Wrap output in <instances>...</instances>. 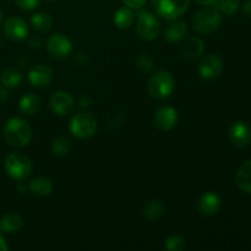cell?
Wrapping results in <instances>:
<instances>
[{"label":"cell","instance_id":"obj_1","mask_svg":"<svg viewBox=\"0 0 251 251\" xmlns=\"http://www.w3.org/2000/svg\"><path fill=\"white\" fill-rule=\"evenodd\" d=\"M4 137L12 146L24 147L31 141V126L26 120L20 119V118H11L5 123Z\"/></svg>","mask_w":251,"mask_h":251},{"label":"cell","instance_id":"obj_2","mask_svg":"<svg viewBox=\"0 0 251 251\" xmlns=\"http://www.w3.org/2000/svg\"><path fill=\"white\" fill-rule=\"evenodd\" d=\"M221 20H222V17H221L220 10L217 7L207 6L201 9L195 15L193 20V26L199 33L208 34L212 33L220 27Z\"/></svg>","mask_w":251,"mask_h":251},{"label":"cell","instance_id":"obj_3","mask_svg":"<svg viewBox=\"0 0 251 251\" xmlns=\"http://www.w3.org/2000/svg\"><path fill=\"white\" fill-rule=\"evenodd\" d=\"M32 161L24 153H11L5 159V169L10 178L24 180L32 173Z\"/></svg>","mask_w":251,"mask_h":251},{"label":"cell","instance_id":"obj_4","mask_svg":"<svg viewBox=\"0 0 251 251\" xmlns=\"http://www.w3.org/2000/svg\"><path fill=\"white\" fill-rule=\"evenodd\" d=\"M174 78L168 71H157L149 82V92L156 100L169 97L174 90Z\"/></svg>","mask_w":251,"mask_h":251},{"label":"cell","instance_id":"obj_5","mask_svg":"<svg viewBox=\"0 0 251 251\" xmlns=\"http://www.w3.org/2000/svg\"><path fill=\"white\" fill-rule=\"evenodd\" d=\"M97 120L90 113H78L71 119L70 130L78 139L92 137L97 131Z\"/></svg>","mask_w":251,"mask_h":251},{"label":"cell","instance_id":"obj_6","mask_svg":"<svg viewBox=\"0 0 251 251\" xmlns=\"http://www.w3.org/2000/svg\"><path fill=\"white\" fill-rule=\"evenodd\" d=\"M154 10L166 20L178 19L189 9L190 0H152Z\"/></svg>","mask_w":251,"mask_h":251},{"label":"cell","instance_id":"obj_7","mask_svg":"<svg viewBox=\"0 0 251 251\" xmlns=\"http://www.w3.org/2000/svg\"><path fill=\"white\" fill-rule=\"evenodd\" d=\"M136 31L139 36L145 41H153L161 31V25H159L158 19L153 14L142 11L137 17Z\"/></svg>","mask_w":251,"mask_h":251},{"label":"cell","instance_id":"obj_8","mask_svg":"<svg viewBox=\"0 0 251 251\" xmlns=\"http://www.w3.org/2000/svg\"><path fill=\"white\" fill-rule=\"evenodd\" d=\"M47 49L56 59H63L71 53L73 44L70 39L61 33L51 34L47 42Z\"/></svg>","mask_w":251,"mask_h":251},{"label":"cell","instance_id":"obj_9","mask_svg":"<svg viewBox=\"0 0 251 251\" xmlns=\"http://www.w3.org/2000/svg\"><path fill=\"white\" fill-rule=\"evenodd\" d=\"M223 70V61L221 56L217 54H211V55L205 56L201 60L200 66H199V73H200L201 77L207 78V80H212L216 78Z\"/></svg>","mask_w":251,"mask_h":251},{"label":"cell","instance_id":"obj_10","mask_svg":"<svg viewBox=\"0 0 251 251\" xmlns=\"http://www.w3.org/2000/svg\"><path fill=\"white\" fill-rule=\"evenodd\" d=\"M229 137L234 146L240 147V149L247 147L251 141V127L248 123L238 120L233 123L230 126Z\"/></svg>","mask_w":251,"mask_h":251},{"label":"cell","instance_id":"obj_11","mask_svg":"<svg viewBox=\"0 0 251 251\" xmlns=\"http://www.w3.org/2000/svg\"><path fill=\"white\" fill-rule=\"evenodd\" d=\"M178 112L172 107H162L154 114V125L162 131L172 130L178 123Z\"/></svg>","mask_w":251,"mask_h":251},{"label":"cell","instance_id":"obj_12","mask_svg":"<svg viewBox=\"0 0 251 251\" xmlns=\"http://www.w3.org/2000/svg\"><path fill=\"white\" fill-rule=\"evenodd\" d=\"M54 71L48 65H37L28 73V81L34 87H46L53 81Z\"/></svg>","mask_w":251,"mask_h":251},{"label":"cell","instance_id":"obj_13","mask_svg":"<svg viewBox=\"0 0 251 251\" xmlns=\"http://www.w3.org/2000/svg\"><path fill=\"white\" fill-rule=\"evenodd\" d=\"M4 32L10 39L21 41V39L26 38L28 34V27H27L26 22L20 17H10L5 22Z\"/></svg>","mask_w":251,"mask_h":251},{"label":"cell","instance_id":"obj_14","mask_svg":"<svg viewBox=\"0 0 251 251\" xmlns=\"http://www.w3.org/2000/svg\"><path fill=\"white\" fill-rule=\"evenodd\" d=\"M74 98L68 92H55L50 97V107L58 115H68L74 109Z\"/></svg>","mask_w":251,"mask_h":251},{"label":"cell","instance_id":"obj_15","mask_svg":"<svg viewBox=\"0 0 251 251\" xmlns=\"http://www.w3.org/2000/svg\"><path fill=\"white\" fill-rule=\"evenodd\" d=\"M221 206H222V201L217 194L206 193L199 200L198 210L201 215L213 216L220 211Z\"/></svg>","mask_w":251,"mask_h":251},{"label":"cell","instance_id":"obj_16","mask_svg":"<svg viewBox=\"0 0 251 251\" xmlns=\"http://www.w3.org/2000/svg\"><path fill=\"white\" fill-rule=\"evenodd\" d=\"M186 31H188V27L184 21L180 20H176L169 22L168 26L166 27V31H164V36L168 39L169 42H179L185 37Z\"/></svg>","mask_w":251,"mask_h":251},{"label":"cell","instance_id":"obj_17","mask_svg":"<svg viewBox=\"0 0 251 251\" xmlns=\"http://www.w3.org/2000/svg\"><path fill=\"white\" fill-rule=\"evenodd\" d=\"M203 48H205V43L202 39L198 38V37H190L185 41L184 43L183 49V55L188 59H195L202 54Z\"/></svg>","mask_w":251,"mask_h":251},{"label":"cell","instance_id":"obj_18","mask_svg":"<svg viewBox=\"0 0 251 251\" xmlns=\"http://www.w3.org/2000/svg\"><path fill=\"white\" fill-rule=\"evenodd\" d=\"M237 185L245 193L251 194V161H247L239 167L235 176Z\"/></svg>","mask_w":251,"mask_h":251},{"label":"cell","instance_id":"obj_19","mask_svg":"<svg viewBox=\"0 0 251 251\" xmlns=\"http://www.w3.org/2000/svg\"><path fill=\"white\" fill-rule=\"evenodd\" d=\"M24 221L16 213H7L0 218V233H15L21 229Z\"/></svg>","mask_w":251,"mask_h":251},{"label":"cell","instance_id":"obj_20","mask_svg":"<svg viewBox=\"0 0 251 251\" xmlns=\"http://www.w3.org/2000/svg\"><path fill=\"white\" fill-rule=\"evenodd\" d=\"M19 107L24 114L32 115L38 112L41 108V100L34 93H27L21 98Z\"/></svg>","mask_w":251,"mask_h":251},{"label":"cell","instance_id":"obj_21","mask_svg":"<svg viewBox=\"0 0 251 251\" xmlns=\"http://www.w3.org/2000/svg\"><path fill=\"white\" fill-rule=\"evenodd\" d=\"M28 188L33 195L47 196L53 191V183L48 178H37L29 183Z\"/></svg>","mask_w":251,"mask_h":251},{"label":"cell","instance_id":"obj_22","mask_svg":"<svg viewBox=\"0 0 251 251\" xmlns=\"http://www.w3.org/2000/svg\"><path fill=\"white\" fill-rule=\"evenodd\" d=\"M134 22V12L130 7L124 6L120 7L114 14V24L119 27L120 29H126Z\"/></svg>","mask_w":251,"mask_h":251},{"label":"cell","instance_id":"obj_23","mask_svg":"<svg viewBox=\"0 0 251 251\" xmlns=\"http://www.w3.org/2000/svg\"><path fill=\"white\" fill-rule=\"evenodd\" d=\"M31 24L34 29L41 32L49 31L53 26V19L49 14L46 12H37L31 17Z\"/></svg>","mask_w":251,"mask_h":251},{"label":"cell","instance_id":"obj_24","mask_svg":"<svg viewBox=\"0 0 251 251\" xmlns=\"http://www.w3.org/2000/svg\"><path fill=\"white\" fill-rule=\"evenodd\" d=\"M164 212V205L162 203V201L158 200H152L145 205L144 207V216L147 220L156 221L163 215Z\"/></svg>","mask_w":251,"mask_h":251},{"label":"cell","instance_id":"obj_25","mask_svg":"<svg viewBox=\"0 0 251 251\" xmlns=\"http://www.w3.org/2000/svg\"><path fill=\"white\" fill-rule=\"evenodd\" d=\"M2 85L7 88H15L21 83L22 76L19 71L12 70V69H7L4 73L1 74V77H0Z\"/></svg>","mask_w":251,"mask_h":251},{"label":"cell","instance_id":"obj_26","mask_svg":"<svg viewBox=\"0 0 251 251\" xmlns=\"http://www.w3.org/2000/svg\"><path fill=\"white\" fill-rule=\"evenodd\" d=\"M71 149V142L68 137L60 136L58 139H55L51 144V150H53L54 154L59 157L66 156L69 153Z\"/></svg>","mask_w":251,"mask_h":251},{"label":"cell","instance_id":"obj_27","mask_svg":"<svg viewBox=\"0 0 251 251\" xmlns=\"http://www.w3.org/2000/svg\"><path fill=\"white\" fill-rule=\"evenodd\" d=\"M220 12H223L227 16L235 14L240 6V0H218L217 1Z\"/></svg>","mask_w":251,"mask_h":251},{"label":"cell","instance_id":"obj_28","mask_svg":"<svg viewBox=\"0 0 251 251\" xmlns=\"http://www.w3.org/2000/svg\"><path fill=\"white\" fill-rule=\"evenodd\" d=\"M166 249L171 251H181L185 249V240L179 235L169 237L166 242Z\"/></svg>","mask_w":251,"mask_h":251},{"label":"cell","instance_id":"obj_29","mask_svg":"<svg viewBox=\"0 0 251 251\" xmlns=\"http://www.w3.org/2000/svg\"><path fill=\"white\" fill-rule=\"evenodd\" d=\"M153 59L151 58L150 55L145 54V55H141L139 59H137V66L141 68L142 70L145 71H150L152 68H153Z\"/></svg>","mask_w":251,"mask_h":251},{"label":"cell","instance_id":"obj_30","mask_svg":"<svg viewBox=\"0 0 251 251\" xmlns=\"http://www.w3.org/2000/svg\"><path fill=\"white\" fill-rule=\"evenodd\" d=\"M15 2L22 10H27L28 11V10H33L39 4V0H15Z\"/></svg>","mask_w":251,"mask_h":251},{"label":"cell","instance_id":"obj_31","mask_svg":"<svg viewBox=\"0 0 251 251\" xmlns=\"http://www.w3.org/2000/svg\"><path fill=\"white\" fill-rule=\"evenodd\" d=\"M123 1L130 9H141L146 4L147 0H123Z\"/></svg>","mask_w":251,"mask_h":251},{"label":"cell","instance_id":"obj_32","mask_svg":"<svg viewBox=\"0 0 251 251\" xmlns=\"http://www.w3.org/2000/svg\"><path fill=\"white\" fill-rule=\"evenodd\" d=\"M243 12H244L245 16L251 17V0H248V1L244 2V5H243Z\"/></svg>","mask_w":251,"mask_h":251},{"label":"cell","instance_id":"obj_33","mask_svg":"<svg viewBox=\"0 0 251 251\" xmlns=\"http://www.w3.org/2000/svg\"><path fill=\"white\" fill-rule=\"evenodd\" d=\"M9 250V245L5 242L4 237H2V233H0V251H7Z\"/></svg>","mask_w":251,"mask_h":251},{"label":"cell","instance_id":"obj_34","mask_svg":"<svg viewBox=\"0 0 251 251\" xmlns=\"http://www.w3.org/2000/svg\"><path fill=\"white\" fill-rule=\"evenodd\" d=\"M196 1L201 5H206V6H213L217 4L218 0H196Z\"/></svg>","mask_w":251,"mask_h":251},{"label":"cell","instance_id":"obj_35","mask_svg":"<svg viewBox=\"0 0 251 251\" xmlns=\"http://www.w3.org/2000/svg\"><path fill=\"white\" fill-rule=\"evenodd\" d=\"M7 98V93L5 92L4 90H1L0 88V102H2V100H5Z\"/></svg>","mask_w":251,"mask_h":251},{"label":"cell","instance_id":"obj_36","mask_svg":"<svg viewBox=\"0 0 251 251\" xmlns=\"http://www.w3.org/2000/svg\"><path fill=\"white\" fill-rule=\"evenodd\" d=\"M26 189H27V186L25 185V184H22V183L17 185V190H19L21 194H24L25 191H26Z\"/></svg>","mask_w":251,"mask_h":251},{"label":"cell","instance_id":"obj_37","mask_svg":"<svg viewBox=\"0 0 251 251\" xmlns=\"http://www.w3.org/2000/svg\"><path fill=\"white\" fill-rule=\"evenodd\" d=\"M80 104L82 105V107H85V105H88V98H86L85 100V97H82L80 100Z\"/></svg>","mask_w":251,"mask_h":251},{"label":"cell","instance_id":"obj_38","mask_svg":"<svg viewBox=\"0 0 251 251\" xmlns=\"http://www.w3.org/2000/svg\"><path fill=\"white\" fill-rule=\"evenodd\" d=\"M1 17H2V12L1 10H0V22H1Z\"/></svg>","mask_w":251,"mask_h":251},{"label":"cell","instance_id":"obj_39","mask_svg":"<svg viewBox=\"0 0 251 251\" xmlns=\"http://www.w3.org/2000/svg\"><path fill=\"white\" fill-rule=\"evenodd\" d=\"M49 2H55V1H59V0H48Z\"/></svg>","mask_w":251,"mask_h":251}]
</instances>
